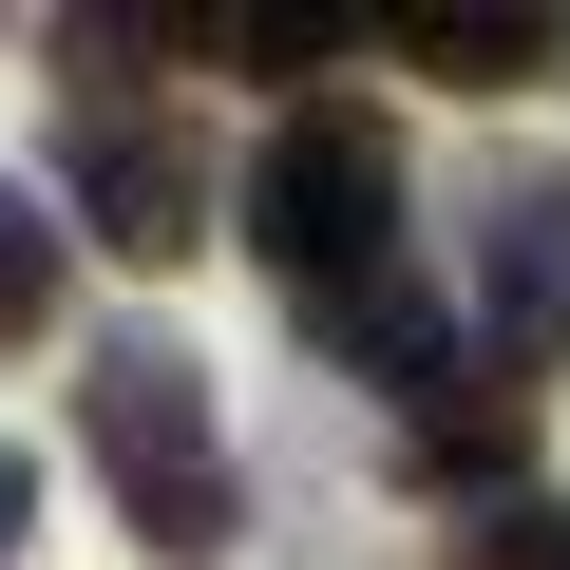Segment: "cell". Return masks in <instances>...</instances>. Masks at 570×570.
Returning <instances> with one entry per match:
<instances>
[{"label":"cell","mask_w":570,"mask_h":570,"mask_svg":"<svg viewBox=\"0 0 570 570\" xmlns=\"http://www.w3.org/2000/svg\"><path fill=\"white\" fill-rule=\"evenodd\" d=\"M39 532V456H0V551H20Z\"/></svg>","instance_id":"ba28073f"},{"label":"cell","mask_w":570,"mask_h":570,"mask_svg":"<svg viewBox=\"0 0 570 570\" xmlns=\"http://www.w3.org/2000/svg\"><path fill=\"white\" fill-rule=\"evenodd\" d=\"M39 305H58V228L39 190H0V343H39Z\"/></svg>","instance_id":"5b68a950"},{"label":"cell","mask_w":570,"mask_h":570,"mask_svg":"<svg viewBox=\"0 0 570 570\" xmlns=\"http://www.w3.org/2000/svg\"><path fill=\"white\" fill-rule=\"evenodd\" d=\"M247 228H266V266L305 285V324L324 305H362V285L400 266V115H362V96H305L266 134V171H247Z\"/></svg>","instance_id":"6da1fadb"},{"label":"cell","mask_w":570,"mask_h":570,"mask_svg":"<svg viewBox=\"0 0 570 570\" xmlns=\"http://www.w3.org/2000/svg\"><path fill=\"white\" fill-rule=\"evenodd\" d=\"M475 343L494 381L570 362V171H475Z\"/></svg>","instance_id":"3957f363"},{"label":"cell","mask_w":570,"mask_h":570,"mask_svg":"<svg viewBox=\"0 0 570 570\" xmlns=\"http://www.w3.org/2000/svg\"><path fill=\"white\" fill-rule=\"evenodd\" d=\"M400 39H419L438 77H475V96H494V77H532V20H400Z\"/></svg>","instance_id":"8992f818"},{"label":"cell","mask_w":570,"mask_h":570,"mask_svg":"<svg viewBox=\"0 0 570 570\" xmlns=\"http://www.w3.org/2000/svg\"><path fill=\"white\" fill-rule=\"evenodd\" d=\"M456 570H570V513H551V494H513V513H475V532H456Z\"/></svg>","instance_id":"52a82bcc"},{"label":"cell","mask_w":570,"mask_h":570,"mask_svg":"<svg viewBox=\"0 0 570 570\" xmlns=\"http://www.w3.org/2000/svg\"><path fill=\"white\" fill-rule=\"evenodd\" d=\"M190 209H209L190 134H171V115H134V96H96V115H77V228H96V247H134V266H171V247H190Z\"/></svg>","instance_id":"277c9868"},{"label":"cell","mask_w":570,"mask_h":570,"mask_svg":"<svg viewBox=\"0 0 570 570\" xmlns=\"http://www.w3.org/2000/svg\"><path fill=\"white\" fill-rule=\"evenodd\" d=\"M77 456L115 475V513H134L153 551H190V532H228V438H209V381H190V343H153V324H115V343L77 362Z\"/></svg>","instance_id":"7a4b0ae2"}]
</instances>
